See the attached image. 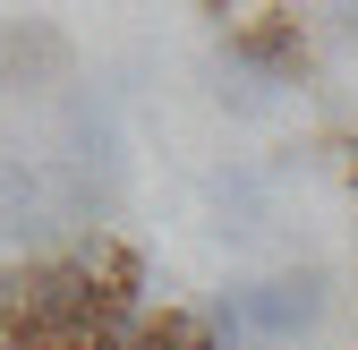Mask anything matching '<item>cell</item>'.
I'll list each match as a JSON object with an SVG mask.
<instances>
[{
    "label": "cell",
    "mask_w": 358,
    "mask_h": 350,
    "mask_svg": "<svg viewBox=\"0 0 358 350\" xmlns=\"http://www.w3.org/2000/svg\"><path fill=\"white\" fill-rule=\"evenodd\" d=\"M350 188H358V137H350Z\"/></svg>",
    "instance_id": "6"
},
{
    "label": "cell",
    "mask_w": 358,
    "mask_h": 350,
    "mask_svg": "<svg viewBox=\"0 0 358 350\" xmlns=\"http://www.w3.org/2000/svg\"><path fill=\"white\" fill-rule=\"evenodd\" d=\"M0 239L9 248H43L52 239V197L26 162H0Z\"/></svg>",
    "instance_id": "3"
},
{
    "label": "cell",
    "mask_w": 358,
    "mask_h": 350,
    "mask_svg": "<svg viewBox=\"0 0 358 350\" xmlns=\"http://www.w3.org/2000/svg\"><path fill=\"white\" fill-rule=\"evenodd\" d=\"M0 69H9L17 85H26V77H60V69H69V43H60L52 26H26V34L9 26V34H0Z\"/></svg>",
    "instance_id": "4"
},
{
    "label": "cell",
    "mask_w": 358,
    "mask_h": 350,
    "mask_svg": "<svg viewBox=\"0 0 358 350\" xmlns=\"http://www.w3.org/2000/svg\"><path fill=\"white\" fill-rule=\"evenodd\" d=\"M137 350H222V333H213L205 308H162V316L137 325Z\"/></svg>",
    "instance_id": "5"
},
{
    "label": "cell",
    "mask_w": 358,
    "mask_h": 350,
    "mask_svg": "<svg viewBox=\"0 0 358 350\" xmlns=\"http://www.w3.org/2000/svg\"><path fill=\"white\" fill-rule=\"evenodd\" d=\"M239 316H248L256 342H299V333H316V325H324V274L307 265V274L256 282V290H239Z\"/></svg>",
    "instance_id": "1"
},
{
    "label": "cell",
    "mask_w": 358,
    "mask_h": 350,
    "mask_svg": "<svg viewBox=\"0 0 358 350\" xmlns=\"http://www.w3.org/2000/svg\"><path fill=\"white\" fill-rule=\"evenodd\" d=\"M231 60H248V69H264V77H299V69H307V34H299V18H282V9H256V18L231 26Z\"/></svg>",
    "instance_id": "2"
}]
</instances>
